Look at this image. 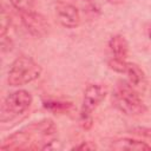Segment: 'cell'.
Wrapping results in <instances>:
<instances>
[{"mask_svg":"<svg viewBox=\"0 0 151 151\" xmlns=\"http://www.w3.org/2000/svg\"><path fill=\"white\" fill-rule=\"evenodd\" d=\"M131 133L137 136V137H142L145 139L151 140V127H145V126H137L131 129Z\"/></svg>","mask_w":151,"mask_h":151,"instance_id":"obj_15","label":"cell"},{"mask_svg":"<svg viewBox=\"0 0 151 151\" xmlns=\"http://www.w3.org/2000/svg\"><path fill=\"white\" fill-rule=\"evenodd\" d=\"M32 101V94L26 90H18L9 93L1 105L0 122L8 123L15 120L31 107Z\"/></svg>","mask_w":151,"mask_h":151,"instance_id":"obj_5","label":"cell"},{"mask_svg":"<svg viewBox=\"0 0 151 151\" xmlns=\"http://www.w3.org/2000/svg\"><path fill=\"white\" fill-rule=\"evenodd\" d=\"M109 47L116 58L125 60L129 57V42L122 34L112 35L109 40Z\"/></svg>","mask_w":151,"mask_h":151,"instance_id":"obj_9","label":"cell"},{"mask_svg":"<svg viewBox=\"0 0 151 151\" xmlns=\"http://www.w3.org/2000/svg\"><path fill=\"white\" fill-rule=\"evenodd\" d=\"M9 26H11V17H9V14L6 13V11L2 9L1 17H0V37H1V39L6 38Z\"/></svg>","mask_w":151,"mask_h":151,"instance_id":"obj_14","label":"cell"},{"mask_svg":"<svg viewBox=\"0 0 151 151\" xmlns=\"http://www.w3.org/2000/svg\"><path fill=\"white\" fill-rule=\"evenodd\" d=\"M107 65L112 71H114L117 73H125L126 67H127V63L124 59H119V58H116V57L110 59Z\"/></svg>","mask_w":151,"mask_h":151,"instance_id":"obj_13","label":"cell"},{"mask_svg":"<svg viewBox=\"0 0 151 151\" xmlns=\"http://www.w3.org/2000/svg\"><path fill=\"white\" fill-rule=\"evenodd\" d=\"M110 149L113 150H126V151H151V145L147 143L133 139L129 137L123 138H114L110 142Z\"/></svg>","mask_w":151,"mask_h":151,"instance_id":"obj_8","label":"cell"},{"mask_svg":"<svg viewBox=\"0 0 151 151\" xmlns=\"http://www.w3.org/2000/svg\"><path fill=\"white\" fill-rule=\"evenodd\" d=\"M112 103L122 113L126 116H142L146 112V106L136 87L126 80H119L112 92Z\"/></svg>","mask_w":151,"mask_h":151,"instance_id":"obj_2","label":"cell"},{"mask_svg":"<svg viewBox=\"0 0 151 151\" xmlns=\"http://www.w3.org/2000/svg\"><path fill=\"white\" fill-rule=\"evenodd\" d=\"M9 2L20 13L34 11V0H9Z\"/></svg>","mask_w":151,"mask_h":151,"instance_id":"obj_12","label":"cell"},{"mask_svg":"<svg viewBox=\"0 0 151 151\" xmlns=\"http://www.w3.org/2000/svg\"><path fill=\"white\" fill-rule=\"evenodd\" d=\"M149 34H150V38H151V27H150V32H149Z\"/></svg>","mask_w":151,"mask_h":151,"instance_id":"obj_18","label":"cell"},{"mask_svg":"<svg viewBox=\"0 0 151 151\" xmlns=\"http://www.w3.org/2000/svg\"><path fill=\"white\" fill-rule=\"evenodd\" d=\"M106 94H107V87L103 84H90L86 87L79 114V124L81 129L90 130L92 127L93 125L92 112L105 99Z\"/></svg>","mask_w":151,"mask_h":151,"instance_id":"obj_4","label":"cell"},{"mask_svg":"<svg viewBox=\"0 0 151 151\" xmlns=\"http://www.w3.org/2000/svg\"><path fill=\"white\" fill-rule=\"evenodd\" d=\"M44 107L52 113H68L73 110V104L66 100L59 99H47L42 103Z\"/></svg>","mask_w":151,"mask_h":151,"instance_id":"obj_11","label":"cell"},{"mask_svg":"<svg viewBox=\"0 0 151 151\" xmlns=\"http://www.w3.org/2000/svg\"><path fill=\"white\" fill-rule=\"evenodd\" d=\"M97 145L92 142H81L79 145L72 147V150H96Z\"/></svg>","mask_w":151,"mask_h":151,"instance_id":"obj_16","label":"cell"},{"mask_svg":"<svg viewBox=\"0 0 151 151\" xmlns=\"http://www.w3.org/2000/svg\"><path fill=\"white\" fill-rule=\"evenodd\" d=\"M58 129L52 119L32 122L22 129L9 134L0 145L1 151L46 150L57 142Z\"/></svg>","mask_w":151,"mask_h":151,"instance_id":"obj_1","label":"cell"},{"mask_svg":"<svg viewBox=\"0 0 151 151\" xmlns=\"http://www.w3.org/2000/svg\"><path fill=\"white\" fill-rule=\"evenodd\" d=\"M125 74L127 76V81L137 87H143L146 84V78H145V73L144 71L134 63H127V67H126V72Z\"/></svg>","mask_w":151,"mask_h":151,"instance_id":"obj_10","label":"cell"},{"mask_svg":"<svg viewBox=\"0 0 151 151\" xmlns=\"http://www.w3.org/2000/svg\"><path fill=\"white\" fill-rule=\"evenodd\" d=\"M21 22L26 31L34 38L45 37L50 29V25L46 18L35 11L21 13Z\"/></svg>","mask_w":151,"mask_h":151,"instance_id":"obj_6","label":"cell"},{"mask_svg":"<svg viewBox=\"0 0 151 151\" xmlns=\"http://www.w3.org/2000/svg\"><path fill=\"white\" fill-rule=\"evenodd\" d=\"M110 4H112V5H119V4H122L123 2V0H107Z\"/></svg>","mask_w":151,"mask_h":151,"instance_id":"obj_17","label":"cell"},{"mask_svg":"<svg viewBox=\"0 0 151 151\" xmlns=\"http://www.w3.org/2000/svg\"><path fill=\"white\" fill-rule=\"evenodd\" d=\"M41 66L28 55L18 57L9 66L7 83L9 86L18 87L37 80L41 76Z\"/></svg>","mask_w":151,"mask_h":151,"instance_id":"obj_3","label":"cell"},{"mask_svg":"<svg viewBox=\"0 0 151 151\" xmlns=\"http://www.w3.org/2000/svg\"><path fill=\"white\" fill-rule=\"evenodd\" d=\"M55 15L61 26L66 28H76L80 24V13L78 8L70 4L59 1L55 5Z\"/></svg>","mask_w":151,"mask_h":151,"instance_id":"obj_7","label":"cell"}]
</instances>
